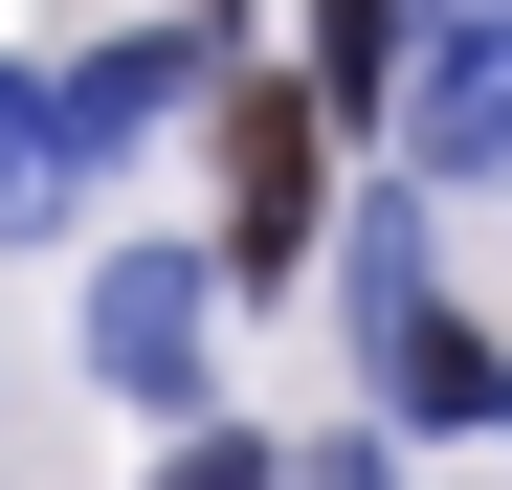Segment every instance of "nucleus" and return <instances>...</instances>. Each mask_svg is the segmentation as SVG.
Masks as SVG:
<instances>
[{
  "instance_id": "1",
  "label": "nucleus",
  "mask_w": 512,
  "mask_h": 490,
  "mask_svg": "<svg viewBox=\"0 0 512 490\" xmlns=\"http://www.w3.org/2000/svg\"><path fill=\"white\" fill-rule=\"evenodd\" d=\"M334 268H357V357H379L401 424H512V357L446 312V268H423V201H357V223H334Z\"/></svg>"
},
{
  "instance_id": "6",
  "label": "nucleus",
  "mask_w": 512,
  "mask_h": 490,
  "mask_svg": "<svg viewBox=\"0 0 512 490\" xmlns=\"http://www.w3.org/2000/svg\"><path fill=\"white\" fill-rule=\"evenodd\" d=\"M179 90H201V23H134V45H90V67H67V134L112 156V134H156Z\"/></svg>"
},
{
  "instance_id": "5",
  "label": "nucleus",
  "mask_w": 512,
  "mask_h": 490,
  "mask_svg": "<svg viewBox=\"0 0 512 490\" xmlns=\"http://www.w3.org/2000/svg\"><path fill=\"white\" fill-rule=\"evenodd\" d=\"M67 201H90V134L45 67H0V245H67Z\"/></svg>"
},
{
  "instance_id": "7",
  "label": "nucleus",
  "mask_w": 512,
  "mask_h": 490,
  "mask_svg": "<svg viewBox=\"0 0 512 490\" xmlns=\"http://www.w3.org/2000/svg\"><path fill=\"white\" fill-rule=\"evenodd\" d=\"M290 23H312L290 90H312V112H379V90H401V45H423V0H290Z\"/></svg>"
},
{
  "instance_id": "4",
  "label": "nucleus",
  "mask_w": 512,
  "mask_h": 490,
  "mask_svg": "<svg viewBox=\"0 0 512 490\" xmlns=\"http://www.w3.org/2000/svg\"><path fill=\"white\" fill-rule=\"evenodd\" d=\"M201 335H223V268H201V245H112V268H90V379L112 401L179 424V401H201Z\"/></svg>"
},
{
  "instance_id": "3",
  "label": "nucleus",
  "mask_w": 512,
  "mask_h": 490,
  "mask_svg": "<svg viewBox=\"0 0 512 490\" xmlns=\"http://www.w3.org/2000/svg\"><path fill=\"white\" fill-rule=\"evenodd\" d=\"M401 112H423V201H512V0H423Z\"/></svg>"
},
{
  "instance_id": "8",
  "label": "nucleus",
  "mask_w": 512,
  "mask_h": 490,
  "mask_svg": "<svg viewBox=\"0 0 512 490\" xmlns=\"http://www.w3.org/2000/svg\"><path fill=\"white\" fill-rule=\"evenodd\" d=\"M156 490H290V468H268V446H245V424H201V446H179V468H156Z\"/></svg>"
},
{
  "instance_id": "2",
  "label": "nucleus",
  "mask_w": 512,
  "mask_h": 490,
  "mask_svg": "<svg viewBox=\"0 0 512 490\" xmlns=\"http://www.w3.org/2000/svg\"><path fill=\"white\" fill-rule=\"evenodd\" d=\"M312 223H334V112L290 90V67H245V90H223V245H201V268L223 290H290Z\"/></svg>"
}]
</instances>
